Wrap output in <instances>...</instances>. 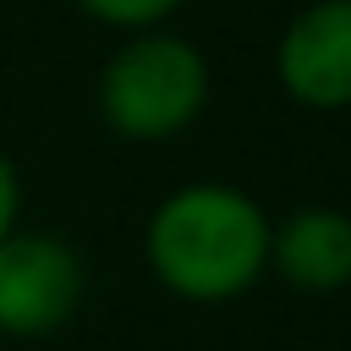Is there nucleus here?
Instances as JSON below:
<instances>
[{"label": "nucleus", "mask_w": 351, "mask_h": 351, "mask_svg": "<svg viewBox=\"0 0 351 351\" xmlns=\"http://www.w3.org/2000/svg\"><path fill=\"white\" fill-rule=\"evenodd\" d=\"M88 296V263L60 230H11L0 236V335L49 340L60 335Z\"/></svg>", "instance_id": "obj_3"}, {"label": "nucleus", "mask_w": 351, "mask_h": 351, "mask_svg": "<svg viewBox=\"0 0 351 351\" xmlns=\"http://www.w3.org/2000/svg\"><path fill=\"white\" fill-rule=\"evenodd\" d=\"M22 225V176L11 165V154L0 148V236H11Z\"/></svg>", "instance_id": "obj_7"}, {"label": "nucleus", "mask_w": 351, "mask_h": 351, "mask_svg": "<svg viewBox=\"0 0 351 351\" xmlns=\"http://www.w3.org/2000/svg\"><path fill=\"white\" fill-rule=\"evenodd\" d=\"M274 77L291 104L335 115L351 110V0L302 5L274 44Z\"/></svg>", "instance_id": "obj_4"}, {"label": "nucleus", "mask_w": 351, "mask_h": 351, "mask_svg": "<svg viewBox=\"0 0 351 351\" xmlns=\"http://www.w3.org/2000/svg\"><path fill=\"white\" fill-rule=\"evenodd\" d=\"M77 11H88L93 22L115 27V33H137V27H159L170 22L186 0H71Z\"/></svg>", "instance_id": "obj_6"}, {"label": "nucleus", "mask_w": 351, "mask_h": 351, "mask_svg": "<svg viewBox=\"0 0 351 351\" xmlns=\"http://www.w3.org/2000/svg\"><path fill=\"white\" fill-rule=\"evenodd\" d=\"M269 274L296 296H335L351 285V214L329 203L291 208L269 225Z\"/></svg>", "instance_id": "obj_5"}, {"label": "nucleus", "mask_w": 351, "mask_h": 351, "mask_svg": "<svg viewBox=\"0 0 351 351\" xmlns=\"http://www.w3.org/2000/svg\"><path fill=\"white\" fill-rule=\"evenodd\" d=\"M214 77L192 38L159 27H137L115 44L99 71V115L126 143H170L208 110Z\"/></svg>", "instance_id": "obj_2"}, {"label": "nucleus", "mask_w": 351, "mask_h": 351, "mask_svg": "<svg viewBox=\"0 0 351 351\" xmlns=\"http://www.w3.org/2000/svg\"><path fill=\"white\" fill-rule=\"evenodd\" d=\"M269 225L274 219L247 186L186 181L154 203L143 225V258L176 302L225 307L269 274Z\"/></svg>", "instance_id": "obj_1"}]
</instances>
